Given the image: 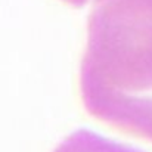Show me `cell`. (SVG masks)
Listing matches in <instances>:
<instances>
[{
  "instance_id": "cell-4",
  "label": "cell",
  "mask_w": 152,
  "mask_h": 152,
  "mask_svg": "<svg viewBox=\"0 0 152 152\" xmlns=\"http://www.w3.org/2000/svg\"><path fill=\"white\" fill-rule=\"evenodd\" d=\"M64 1H66V3H69V4H72V6L78 7V6H83L87 0H64Z\"/></svg>"
},
{
  "instance_id": "cell-1",
  "label": "cell",
  "mask_w": 152,
  "mask_h": 152,
  "mask_svg": "<svg viewBox=\"0 0 152 152\" xmlns=\"http://www.w3.org/2000/svg\"><path fill=\"white\" fill-rule=\"evenodd\" d=\"M81 61L86 109L152 92V0H93Z\"/></svg>"
},
{
  "instance_id": "cell-3",
  "label": "cell",
  "mask_w": 152,
  "mask_h": 152,
  "mask_svg": "<svg viewBox=\"0 0 152 152\" xmlns=\"http://www.w3.org/2000/svg\"><path fill=\"white\" fill-rule=\"evenodd\" d=\"M55 152H143L102 137L95 132L80 129L64 139Z\"/></svg>"
},
{
  "instance_id": "cell-2",
  "label": "cell",
  "mask_w": 152,
  "mask_h": 152,
  "mask_svg": "<svg viewBox=\"0 0 152 152\" xmlns=\"http://www.w3.org/2000/svg\"><path fill=\"white\" fill-rule=\"evenodd\" d=\"M87 112L111 126L152 140V96L111 98Z\"/></svg>"
}]
</instances>
